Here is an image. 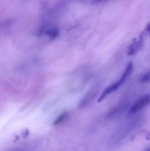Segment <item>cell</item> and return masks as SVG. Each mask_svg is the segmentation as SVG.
<instances>
[{"mask_svg": "<svg viewBox=\"0 0 150 151\" xmlns=\"http://www.w3.org/2000/svg\"><path fill=\"white\" fill-rule=\"evenodd\" d=\"M132 70H133V64L132 63H129L126 66V69L124 71L123 74L121 75V77L119 78V79L118 81H115L113 83L109 85L104 91H102V93L100 95L99 98V101H101V100H104L107 97H108L110 94H113V92H115L116 91H117L119 88L121 87V86L123 85L125 82H126V80L129 78V77L130 76V75L132 74Z\"/></svg>", "mask_w": 150, "mask_h": 151, "instance_id": "6da1fadb", "label": "cell"}, {"mask_svg": "<svg viewBox=\"0 0 150 151\" xmlns=\"http://www.w3.org/2000/svg\"><path fill=\"white\" fill-rule=\"evenodd\" d=\"M149 104L150 95L146 94V95L143 96L141 98L138 99V100L131 106V108L129 110V113L130 114H134L138 113V111L145 109V108L146 107V106H148Z\"/></svg>", "mask_w": 150, "mask_h": 151, "instance_id": "7a4b0ae2", "label": "cell"}, {"mask_svg": "<svg viewBox=\"0 0 150 151\" xmlns=\"http://www.w3.org/2000/svg\"><path fill=\"white\" fill-rule=\"evenodd\" d=\"M143 43H144V39L142 37H139L137 39L134 40L132 44L128 47L127 54L129 55H133L136 54L142 47Z\"/></svg>", "mask_w": 150, "mask_h": 151, "instance_id": "3957f363", "label": "cell"}, {"mask_svg": "<svg viewBox=\"0 0 150 151\" xmlns=\"http://www.w3.org/2000/svg\"><path fill=\"white\" fill-rule=\"evenodd\" d=\"M68 116H69V114H68L67 112H64V113L61 114L56 119V120L54 121V125H58V124L63 122L66 119H67Z\"/></svg>", "mask_w": 150, "mask_h": 151, "instance_id": "277c9868", "label": "cell"}, {"mask_svg": "<svg viewBox=\"0 0 150 151\" xmlns=\"http://www.w3.org/2000/svg\"><path fill=\"white\" fill-rule=\"evenodd\" d=\"M141 81L143 83L149 82L150 81V70L143 75L142 78H141Z\"/></svg>", "mask_w": 150, "mask_h": 151, "instance_id": "5b68a950", "label": "cell"}, {"mask_svg": "<svg viewBox=\"0 0 150 151\" xmlns=\"http://www.w3.org/2000/svg\"><path fill=\"white\" fill-rule=\"evenodd\" d=\"M146 32L147 34L150 35V23L148 24V25L146 27Z\"/></svg>", "mask_w": 150, "mask_h": 151, "instance_id": "8992f818", "label": "cell"}, {"mask_svg": "<svg viewBox=\"0 0 150 151\" xmlns=\"http://www.w3.org/2000/svg\"><path fill=\"white\" fill-rule=\"evenodd\" d=\"M10 151H24L23 149H21V148H18V149H14V150H12Z\"/></svg>", "mask_w": 150, "mask_h": 151, "instance_id": "52a82bcc", "label": "cell"}, {"mask_svg": "<svg viewBox=\"0 0 150 151\" xmlns=\"http://www.w3.org/2000/svg\"><path fill=\"white\" fill-rule=\"evenodd\" d=\"M95 2H101V1H105V0H94Z\"/></svg>", "mask_w": 150, "mask_h": 151, "instance_id": "ba28073f", "label": "cell"}, {"mask_svg": "<svg viewBox=\"0 0 150 151\" xmlns=\"http://www.w3.org/2000/svg\"><path fill=\"white\" fill-rule=\"evenodd\" d=\"M144 151H150V147H148V148H146V150H144Z\"/></svg>", "mask_w": 150, "mask_h": 151, "instance_id": "9c48e42d", "label": "cell"}]
</instances>
